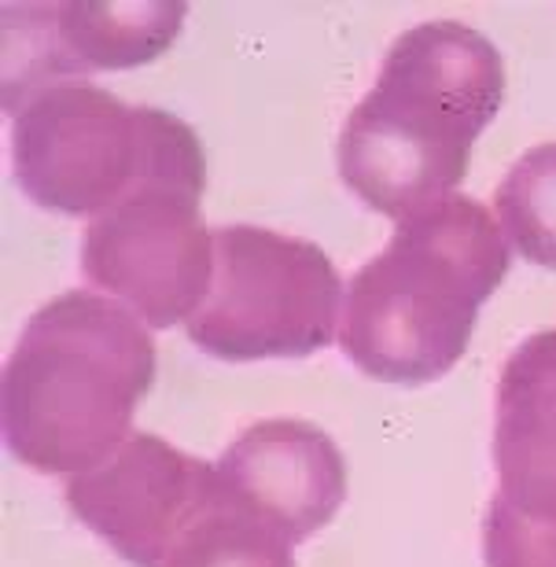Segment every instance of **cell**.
<instances>
[{
    "label": "cell",
    "instance_id": "6da1fadb",
    "mask_svg": "<svg viewBox=\"0 0 556 567\" xmlns=\"http://www.w3.org/2000/svg\"><path fill=\"white\" fill-rule=\"evenodd\" d=\"M505 100L494 41L464 22H420L383 55L377 85L339 133V174L394 221L453 196Z\"/></svg>",
    "mask_w": 556,
    "mask_h": 567
},
{
    "label": "cell",
    "instance_id": "7a4b0ae2",
    "mask_svg": "<svg viewBox=\"0 0 556 567\" xmlns=\"http://www.w3.org/2000/svg\"><path fill=\"white\" fill-rule=\"evenodd\" d=\"M508 274V244L472 196H446L399 221L347 284L339 347L372 380L431 383L472 343L480 306Z\"/></svg>",
    "mask_w": 556,
    "mask_h": 567
},
{
    "label": "cell",
    "instance_id": "3957f363",
    "mask_svg": "<svg viewBox=\"0 0 556 567\" xmlns=\"http://www.w3.org/2000/svg\"><path fill=\"white\" fill-rule=\"evenodd\" d=\"M155 380V339L130 306L63 291L22 328L4 365V439L33 472L78 475L130 439Z\"/></svg>",
    "mask_w": 556,
    "mask_h": 567
},
{
    "label": "cell",
    "instance_id": "277c9868",
    "mask_svg": "<svg viewBox=\"0 0 556 567\" xmlns=\"http://www.w3.org/2000/svg\"><path fill=\"white\" fill-rule=\"evenodd\" d=\"M22 192L49 210L104 214L147 181L207 188V155L188 122L130 107L89 82H52L11 107Z\"/></svg>",
    "mask_w": 556,
    "mask_h": 567
},
{
    "label": "cell",
    "instance_id": "5b68a950",
    "mask_svg": "<svg viewBox=\"0 0 556 567\" xmlns=\"http://www.w3.org/2000/svg\"><path fill=\"white\" fill-rule=\"evenodd\" d=\"M343 295L336 262L317 244L225 225L214 229L210 295L185 332L225 361L306 358L336 339Z\"/></svg>",
    "mask_w": 556,
    "mask_h": 567
},
{
    "label": "cell",
    "instance_id": "8992f818",
    "mask_svg": "<svg viewBox=\"0 0 556 567\" xmlns=\"http://www.w3.org/2000/svg\"><path fill=\"white\" fill-rule=\"evenodd\" d=\"M203 188L147 181L89 221L82 269L144 324H188L214 284V233L199 210Z\"/></svg>",
    "mask_w": 556,
    "mask_h": 567
},
{
    "label": "cell",
    "instance_id": "52a82bcc",
    "mask_svg": "<svg viewBox=\"0 0 556 567\" xmlns=\"http://www.w3.org/2000/svg\"><path fill=\"white\" fill-rule=\"evenodd\" d=\"M66 505L137 567H166L177 538L218 497L214 464L137 431L96 468L66 480Z\"/></svg>",
    "mask_w": 556,
    "mask_h": 567
},
{
    "label": "cell",
    "instance_id": "ba28073f",
    "mask_svg": "<svg viewBox=\"0 0 556 567\" xmlns=\"http://www.w3.org/2000/svg\"><path fill=\"white\" fill-rule=\"evenodd\" d=\"M218 497L262 519L280 538L306 542L332 524L347 497V461L306 421H258L214 464Z\"/></svg>",
    "mask_w": 556,
    "mask_h": 567
},
{
    "label": "cell",
    "instance_id": "9c48e42d",
    "mask_svg": "<svg viewBox=\"0 0 556 567\" xmlns=\"http://www.w3.org/2000/svg\"><path fill=\"white\" fill-rule=\"evenodd\" d=\"M44 22H30L38 30L22 49V74L4 85L8 107L19 104V93L30 96L38 89L60 82L63 74L82 71H126L158 60L181 33L188 8L185 4H100V0H74V4H38Z\"/></svg>",
    "mask_w": 556,
    "mask_h": 567
},
{
    "label": "cell",
    "instance_id": "30bf717a",
    "mask_svg": "<svg viewBox=\"0 0 556 567\" xmlns=\"http://www.w3.org/2000/svg\"><path fill=\"white\" fill-rule=\"evenodd\" d=\"M494 461L516 513L556 524V332L524 339L497 383Z\"/></svg>",
    "mask_w": 556,
    "mask_h": 567
},
{
    "label": "cell",
    "instance_id": "8fae6325",
    "mask_svg": "<svg viewBox=\"0 0 556 567\" xmlns=\"http://www.w3.org/2000/svg\"><path fill=\"white\" fill-rule=\"evenodd\" d=\"M494 214L527 262L556 269V141L516 158L494 192Z\"/></svg>",
    "mask_w": 556,
    "mask_h": 567
},
{
    "label": "cell",
    "instance_id": "7c38bea8",
    "mask_svg": "<svg viewBox=\"0 0 556 567\" xmlns=\"http://www.w3.org/2000/svg\"><path fill=\"white\" fill-rule=\"evenodd\" d=\"M166 567H295L291 542L262 519L214 497V505L177 538Z\"/></svg>",
    "mask_w": 556,
    "mask_h": 567
},
{
    "label": "cell",
    "instance_id": "4fadbf2b",
    "mask_svg": "<svg viewBox=\"0 0 556 567\" xmlns=\"http://www.w3.org/2000/svg\"><path fill=\"white\" fill-rule=\"evenodd\" d=\"M486 567H556V524H538L516 513L502 494L483 524Z\"/></svg>",
    "mask_w": 556,
    "mask_h": 567
}]
</instances>
